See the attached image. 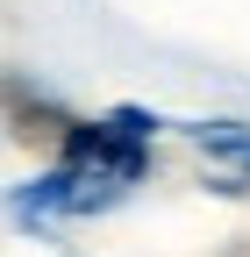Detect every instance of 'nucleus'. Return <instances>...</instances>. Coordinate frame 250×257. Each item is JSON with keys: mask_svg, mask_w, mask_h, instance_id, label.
Here are the masks:
<instances>
[{"mask_svg": "<svg viewBox=\"0 0 250 257\" xmlns=\"http://www.w3.org/2000/svg\"><path fill=\"white\" fill-rule=\"evenodd\" d=\"M193 150V172L214 193H250V121H186L179 128Z\"/></svg>", "mask_w": 250, "mask_h": 257, "instance_id": "f03ea898", "label": "nucleus"}, {"mask_svg": "<svg viewBox=\"0 0 250 257\" xmlns=\"http://www.w3.org/2000/svg\"><path fill=\"white\" fill-rule=\"evenodd\" d=\"M129 193H136V186H121V179L93 172V165H65V157H50L36 179L8 186V214H15V229L50 236V229H65V221H93V214L121 207Z\"/></svg>", "mask_w": 250, "mask_h": 257, "instance_id": "f257e3e1", "label": "nucleus"}]
</instances>
